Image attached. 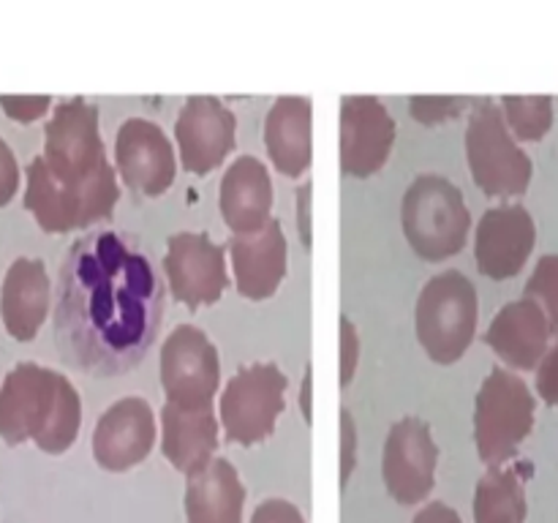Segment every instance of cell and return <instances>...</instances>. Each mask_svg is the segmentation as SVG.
Masks as SVG:
<instances>
[{
	"label": "cell",
	"mask_w": 558,
	"mask_h": 523,
	"mask_svg": "<svg viewBox=\"0 0 558 523\" xmlns=\"http://www.w3.org/2000/svg\"><path fill=\"white\" fill-rule=\"evenodd\" d=\"M163 283L140 238L96 229L65 251L54 289L60 357L93 376L134 370L161 330Z\"/></svg>",
	"instance_id": "cell-1"
},
{
	"label": "cell",
	"mask_w": 558,
	"mask_h": 523,
	"mask_svg": "<svg viewBox=\"0 0 558 523\" xmlns=\"http://www.w3.org/2000/svg\"><path fill=\"white\" fill-rule=\"evenodd\" d=\"M120 199L118 169L98 131V107L82 96L52 109L41 156L27 163L25 207L44 232L65 234L112 216Z\"/></svg>",
	"instance_id": "cell-2"
},
{
	"label": "cell",
	"mask_w": 558,
	"mask_h": 523,
	"mask_svg": "<svg viewBox=\"0 0 558 523\" xmlns=\"http://www.w3.org/2000/svg\"><path fill=\"white\" fill-rule=\"evenodd\" d=\"M82 398L60 370L38 363H16L0 385V439L5 445L33 441L60 455L76 441Z\"/></svg>",
	"instance_id": "cell-3"
},
{
	"label": "cell",
	"mask_w": 558,
	"mask_h": 523,
	"mask_svg": "<svg viewBox=\"0 0 558 523\" xmlns=\"http://www.w3.org/2000/svg\"><path fill=\"white\" fill-rule=\"evenodd\" d=\"M401 227L414 254L428 262H441L466 245L472 212L452 180L445 174L423 172L403 194Z\"/></svg>",
	"instance_id": "cell-4"
},
{
	"label": "cell",
	"mask_w": 558,
	"mask_h": 523,
	"mask_svg": "<svg viewBox=\"0 0 558 523\" xmlns=\"http://www.w3.org/2000/svg\"><path fill=\"white\" fill-rule=\"evenodd\" d=\"M477 319L480 297L472 278L461 270H441L425 281L414 308V327L434 363H458L477 336Z\"/></svg>",
	"instance_id": "cell-5"
},
{
	"label": "cell",
	"mask_w": 558,
	"mask_h": 523,
	"mask_svg": "<svg viewBox=\"0 0 558 523\" xmlns=\"http://www.w3.org/2000/svg\"><path fill=\"white\" fill-rule=\"evenodd\" d=\"M537 398L510 368H490L474 398V445L488 469L505 466L529 439Z\"/></svg>",
	"instance_id": "cell-6"
},
{
	"label": "cell",
	"mask_w": 558,
	"mask_h": 523,
	"mask_svg": "<svg viewBox=\"0 0 558 523\" xmlns=\"http://www.w3.org/2000/svg\"><path fill=\"white\" fill-rule=\"evenodd\" d=\"M466 161L480 191L499 199L526 194L534 163L521 142L507 129L501 107L494 98H480L466 123Z\"/></svg>",
	"instance_id": "cell-7"
},
{
	"label": "cell",
	"mask_w": 558,
	"mask_h": 523,
	"mask_svg": "<svg viewBox=\"0 0 558 523\" xmlns=\"http://www.w3.org/2000/svg\"><path fill=\"white\" fill-rule=\"evenodd\" d=\"M287 374L276 363L243 365L227 381L218 401L221 428L232 445H259L276 430L287 409Z\"/></svg>",
	"instance_id": "cell-8"
},
{
	"label": "cell",
	"mask_w": 558,
	"mask_h": 523,
	"mask_svg": "<svg viewBox=\"0 0 558 523\" xmlns=\"http://www.w3.org/2000/svg\"><path fill=\"white\" fill-rule=\"evenodd\" d=\"M161 387L167 403L189 409L213 406L221 387V357L205 330L178 325L161 346Z\"/></svg>",
	"instance_id": "cell-9"
},
{
	"label": "cell",
	"mask_w": 558,
	"mask_h": 523,
	"mask_svg": "<svg viewBox=\"0 0 558 523\" xmlns=\"http://www.w3.org/2000/svg\"><path fill=\"white\" fill-rule=\"evenodd\" d=\"M439 466V445L423 417H401L390 428L381 450V479L401 507L420 504L430 496Z\"/></svg>",
	"instance_id": "cell-10"
},
{
	"label": "cell",
	"mask_w": 558,
	"mask_h": 523,
	"mask_svg": "<svg viewBox=\"0 0 558 523\" xmlns=\"http://www.w3.org/2000/svg\"><path fill=\"white\" fill-rule=\"evenodd\" d=\"M161 265L172 297L185 308L213 305L229 287L227 254L205 232L172 234Z\"/></svg>",
	"instance_id": "cell-11"
},
{
	"label": "cell",
	"mask_w": 558,
	"mask_h": 523,
	"mask_svg": "<svg viewBox=\"0 0 558 523\" xmlns=\"http://www.w3.org/2000/svg\"><path fill=\"white\" fill-rule=\"evenodd\" d=\"M114 169L134 194L161 196L178 178L172 139L153 120H123L114 136Z\"/></svg>",
	"instance_id": "cell-12"
},
{
	"label": "cell",
	"mask_w": 558,
	"mask_h": 523,
	"mask_svg": "<svg viewBox=\"0 0 558 523\" xmlns=\"http://www.w3.org/2000/svg\"><path fill=\"white\" fill-rule=\"evenodd\" d=\"M174 139L185 172L207 174L234 150L238 118L221 98L191 96L174 120Z\"/></svg>",
	"instance_id": "cell-13"
},
{
	"label": "cell",
	"mask_w": 558,
	"mask_h": 523,
	"mask_svg": "<svg viewBox=\"0 0 558 523\" xmlns=\"http://www.w3.org/2000/svg\"><path fill=\"white\" fill-rule=\"evenodd\" d=\"M537 245V223L518 202L488 207L474 234V259L483 276L507 281L523 270Z\"/></svg>",
	"instance_id": "cell-14"
},
{
	"label": "cell",
	"mask_w": 558,
	"mask_h": 523,
	"mask_svg": "<svg viewBox=\"0 0 558 523\" xmlns=\"http://www.w3.org/2000/svg\"><path fill=\"white\" fill-rule=\"evenodd\" d=\"M396 145V120L376 96H349L341 101V172L371 178L390 158Z\"/></svg>",
	"instance_id": "cell-15"
},
{
	"label": "cell",
	"mask_w": 558,
	"mask_h": 523,
	"mask_svg": "<svg viewBox=\"0 0 558 523\" xmlns=\"http://www.w3.org/2000/svg\"><path fill=\"white\" fill-rule=\"evenodd\" d=\"M156 414L140 396L114 401L93 428V458L107 472H129L150 455L156 445Z\"/></svg>",
	"instance_id": "cell-16"
},
{
	"label": "cell",
	"mask_w": 558,
	"mask_h": 523,
	"mask_svg": "<svg viewBox=\"0 0 558 523\" xmlns=\"http://www.w3.org/2000/svg\"><path fill=\"white\" fill-rule=\"evenodd\" d=\"M550 321L534 300L521 297L501 305L485 330V343L515 370H537L550 349Z\"/></svg>",
	"instance_id": "cell-17"
},
{
	"label": "cell",
	"mask_w": 558,
	"mask_h": 523,
	"mask_svg": "<svg viewBox=\"0 0 558 523\" xmlns=\"http://www.w3.org/2000/svg\"><path fill=\"white\" fill-rule=\"evenodd\" d=\"M229 262H232L238 292L243 297H272L287 278V238H283L281 223L272 218L259 232L232 234L229 238Z\"/></svg>",
	"instance_id": "cell-18"
},
{
	"label": "cell",
	"mask_w": 558,
	"mask_h": 523,
	"mask_svg": "<svg viewBox=\"0 0 558 523\" xmlns=\"http://www.w3.org/2000/svg\"><path fill=\"white\" fill-rule=\"evenodd\" d=\"M52 305V283L41 259L20 256L9 265L0 287V319L16 341H33Z\"/></svg>",
	"instance_id": "cell-19"
},
{
	"label": "cell",
	"mask_w": 558,
	"mask_h": 523,
	"mask_svg": "<svg viewBox=\"0 0 558 523\" xmlns=\"http://www.w3.org/2000/svg\"><path fill=\"white\" fill-rule=\"evenodd\" d=\"M218 207L232 234H254L272 221V180L256 156H238L221 178Z\"/></svg>",
	"instance_id": "cell-20"
},
{
	"label": "cell",
	"mask_w": 558,
	"mask_h": 523,
	"mask_svg": "<svg viewBox=\"0 0 558 523\" xmlns=\"http://www.w3.org/2000/svg\"><path fill=\"white\" fill-rule=\"evenodd\" d=\"M265 147L272 167L300 178L314 161V101L308 96H281L265 120Z\"/></svg>",
	"instance_id": "cell-21"
},
{
	"label": "cell",
	"mask_w": 558,
	"mask_h": 523,
	"mask_svg": "<svg viewBox=\"0 0 558 523\" xmlns=\"http://www.w3.org/2000/svg\"><path fill=\"white\" fill-rule=\"evenodd\" d=\"M161 452L185 477L202 472L216 458L218 425L213 406L189 409L163 403L161 409Z\"/></svg>",
	"instance_id": "cell-22"
},
{
	"label": "cell",
	"mask_w": 558,
	"mask_h": 523,
	"mask_svg": "<svg viewBox=\"0 0 558 523\" xmlns=\"http://www.w3.org/2000/svg\"><path fill=\"white\" fill-rule=\"evenodd\" d=\"M183 507L189 523H243L245 485L240 472L227 458H213L185 479Z\"/></svg>",
	"instance_id": "cell-23"
},
{
	"label": "cell",
	"mask_w": 558,
	"mask_h": 523,
	"mask_svg": "<svg viewBox=\"0 0 558 523\" xmlns=\"http://www.w3.org/2000/svg\"><path fill=\"white\" fill-rule=\"evenodd\" d=\"M526 485L518 469L494 466L474 488V523H526Z\"/></svg>",
	"instance_id": "cell-24"
},
{
	"label": "cell",
	"mask_w": 558,
	"mask_h": 523,
	"mask_svg": "<svg viewBox=\"0 0 558 523\" xmlns=\"http://www.w3.org/2000/svg\"><path fill=\"white\" fill-rule=\"evenodd\" d=\"M501 114L518 142H539L554 129V98L501 96Z\"/></svg>",
	"instance_id": "cell-25"
},
{
	"label": "cell",
	"mask_w": 558,
	"mask_h": 523,
	"mask_svg": "<svg viewBox=\"0 0 558 523\" xmlns=\"http://www.w3.org/2000/svg\"><path fill=\"white\" fill-rule=\"evenodd\" d=\"M523 297L534 300L545 311L550 330L558 332V254H545L529 276Z\"/></svg>",
	"instance_id": "cell-26"
},
{
	"label": "cell",
	"mask_w": 558,
	"mask_h": 523,
	"mask_svg": "<svg viewBox=\"0 0 558 523\" xmlns=\"http://www.w3.org/2000/svg\"><path fill=\"white\" fill-rule=\"evenodd\" d=\"M474 104L477 101L469 96H412L409 98V112L423 125H436L461 118L463 109L474 107Z\"/></svg>",
	"instance_id": "cell-27"
},
{
	"label": "cell",
	"mask_w": 558,
	"mask_h": 523,
	"mask_svg": "<svg viewBox=\"0 0 558 523\" xmlns=\"http://www.w3.org/2000/svg\"><path fill=\"white\" fill-rule=\"evenodd\" d=\"M360 330L349 316H341V387L352 385L360 365Z\"/></svg>",
	"instance_id": "cell-28"
},
{
	"label": "cell",
	"mask_w": 558,
	"mask_h": 523,
	"mask_svg": "<svg viewBox=\"0 0 558 523\" xmlns=\"http://www.w3.org/2000/svg\"><path fill=\"white\" fill-rule=\"evenodd\" d=\"M0 107L9 118L20 120V123H31L38 120L41 114L49 112L52 98L49 96H0Z\"/></svg>",
	"instance_id": "cell-29"
},
{
	"label": "cell",
	"mask_w": 558,
	"mask_h": 523,
	"mask_svg": "<svg viewBox=\"0 0 558 523\" xmlns=\"http://www.w3.org/2000/svg\"><path fill=\"white\" fill-rule=\"evenodd\" d=\"M354 466H357V425H354L352 412L341 409V488L352 479Z\"/></svg>",
	"instance_id": "cell-30"
},
{
	"label": "cell",
	"mask_w": 558,
	"mask_h": 523,
	"mask_svg": "<svg viewBox=\"0 0 558 523\" xmlns=\"http://www.w3.org/2000/svg\"><path fill=\"white\" fill-rule=\"evenodd\" d=\"M534 387L548 406H558V343L548 349L543 363L534 370Z\"/></svg>",
	"instance_id": "cell-31"
},
{
	"label": "cell",
	"mask_w": 558,
	"mask_h": 523,
	"mask_svg": "<svg viewBox=\"0 0 558 523\" xmlns=\"http://www.w3.org/2000/svg\"><path fill=\"white\" fill-rule=\"evenodd\" d=\"M251 523H308L298 504L287 499H265L251 515Z\"/></svg>",
	"instance_id": "cell-32"
},
{
	"label": "cell",
	"mask_w": 558,
	"mask_h": 523,
	"mask_svg": "<svg viewBox=\"0 0 558 523\" xmlns=\"http://www.w3.org/2000/svg\"><path fill=\"white\" fill-rule=\"evenodd\" d=\"M16 188H20V163H16L14 150L0 136V207L9 205Z\"/></svg>",
	"instance_id": "cell-33"
},
{
	"label": "cell",
	"mask_w": 558,
	"mask_h": 523,
	"mask_svg": "<svg viewBox=\"0 0 558 523\" xmlns=\"http://www.w3.org/2000/svg\"><path fill=\"white\" fill-rule=\"evenodd\" d=\"M311 205H314V183L305 180L303 188H298V232L305 248L314 243V229H311Z\"/></svg>",
	"instance_id": "cell-34"
},
{
	"label": "cell",
	"mask_w": 558,
	"mask_h": 523,
	"mask_svg": "<svg viewBox=\"0 0 558 523\" xmlns=\"http://www.w3.org/2000/svg\"><path fill=\"white\" fill-rule=\"evenodd\" d=\"M412 523H463V518L458 515V510H452L445 501H428L423 510L414 515Z\"/></svg>",
	"instance_id": "cell-35"
},
{
	"label": "cell",
	"mask_w": 558,
	"mask_h": 523,
	"mask_svg": "<svg viewBox=\"0 0 558 523\" xmlns=\"http://www.w3.org/2000/svg\"><path fill=\"white\" fill-rule=\"evenodd\" d=\"M300 406H303L305 423H314V365L305 368L303 387H300Z\"/></svg>",
	"instance_id": "cell-36"
}]
</instances>
